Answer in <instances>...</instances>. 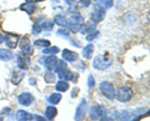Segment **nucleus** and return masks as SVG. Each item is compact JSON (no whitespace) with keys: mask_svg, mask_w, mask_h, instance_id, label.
Returning <instances> with one entry per match:
<instances>
[{"mask_svg":"<svg viewBox=\"0 0 150 121\" xmlns=\"http://www.w3.org/2000/svg\"><path fill=\"white\" fill-rule=\"evenodd\" d=\"M23 77H24V70H15L13 72V77H11V81L13 84H15V85H18L19 82H20L23 80Z\"/></svg>","mask_w":150,"mask_h":121,"instance_id":"a211bd4d","label":"nucleus"},{"mask_svg":"<svg viewBox=\"0 0 150 121\" xmlns=\"http://www.w3.org/2000/svg\"><path fill=\"white\" fill-rule=\"evenodd\" d=\"M30 84H31V85H34V84H35V81H34V79H30Z\"/></svg>","mask_w":150,"mask_h":121,"instance_id":"58836bf2","label":"nucleus"},{"mask_svg":"<svg viewBox=\"0 0 150 121\" xmlns=\"http://www.w3.org/2000/svg\"><path fill=\"white\" fill-rule=\"evenodd\" d=\"M56 114H58V110H56L55 106H48V108L45 109V117L48 120H53Z\"/></svg>","mask_w":150,"mask_h":121,"instance_id":"dca6fc26","label":"nucleus"},{"mask_svg":"<svg viewBox=\"0 0 150 121\" xmlns=\"http://www.w3.org/2000/svg\"><path fill=\"white\" fill-rule=\"evenodd\" d=\"M43 53L44 54H48V55L58 54L59 53V48H58V46H48V48H44Z\"/></svg>","mask_w":150,"mask_h":121,"instance_id":"bb28decb","label":"nucleus"},{"mask_svg":"<svg viewBox=\"0 0 150 121\" xmlns=\"http://www.w3.org/2000/svg\"><path fill=\"white\" fill-rule=\"evenodd\" d=\"M16 64H18V66L20 70H26L28 68H29V56L25 54H19L16 55Z\"/></svg>","mask_w":150,"mask_h":121,"instance_id":"1a4fd4ad","label":"nucleus"},{"mask_svg":"<svg viewBox=\"0 0 150 121\" xmlns=\"http://www.w3.org/2000/svg\"><path fill=\"white\" fill-rule=\"evenodd\" d=\"M18 39H19L18 35H15V34H8L5 36V44L10 49H14V48H16V45H18Z\"/></svg>","mask_w":150,"mask_h":121,"instance_id":"f8f14e48","label":"nucleus"},{"mask_svg":"<svg viewBox=\"0 0 150 121\" xmlns=\"http://www.w3.org/2000/svg\"><path fill=\"white\" fill-rule=\"evenodd\" d=\"M94 85H95V81H94V79H93L91 75H89V77H88V86L89 87H93Z\"/></svg>","mask_w":150,"mask_h":121,"instance_id":"473e14b6","label":"nucleus"},{"mask_svg":"<svg viewBox=\"0 0 150 121\" xmlns=\"http://www.w3.org/2000/svg\"><path fill=\"white\" fill-rule=\"evenodd\" d=\"M18 101H19V104L23 105V106H29L33 104L34 97H33V95L29 94V92H23V94H20L18 96Z\"/></svg>","mask_w":150,"mask_h":121,"instance_id":"9d476101","label":"nucleus"},{"mask_svg":"<svg viewBox=\"0 0 150 121\" xmlns=\"http://www.w3.org/2000/svg\"><path fill=\"white\" fill-rule=\"evenodd\" d=\"M104 114H105V109L101 108V106H99V105H93L90 108V117L93 120L104 119Z\"/></svg>","mask_w":150,"mask_h":121,"instance_id":"423d86ee","label":"nucleus"},{"mask_svg":"<svg viewBox=\"0 0 150 121\" xmlns=\"http://www.w3.org/2000/svg\"><path fill=\"white\" fill-rule=\"evenodd\" d=\"M56 34L60 36H64V38H69V30H64V29H59L56 31Z\"/></svg>","mask_w":150,"mask_h":121,"instance_id":"c756f323","label":"nucleus"},{"mask_svg":"<svg viewBox=\"0 0 150 121\" xmlns=\"http://www.w3.org/2000/svg\"><path fill=\"white\" fill-rule=\"evenodd\" d=\"M104 16H105V8H103L100 5H98L96 4V6L94 8V11H93V21L94 23H99L103 19H104Z\"/></svg>","mask_w":150,"mask_h":121,"instance_id":"6e6552de","label":"nucleus"},{"mask_svg":"<svg viewBox=\"0 0 150 121\" xmlns=\"http://www.w3.org/2000/svg\"><path fill=\"white\" fill-rule=\"evenodd\" d=\"M54 23L56 25H59V26H65L67 27L68 25V19L65 18V15H62V14H59V15H56L54 18Z\"/></svg>","mask_w":150,"mask_h":121,"instance_id":"6ab92c4d","label":"nucleus"},{"mask_svg":"<svg viewBox=\"0 0 150 121\" xmlns=\"http://www.w3.org/2000/svg\"><path fill=\"white\" fill-rule=\"evenodd\" d=\"M64 69H67V63H65V60H58V65H56L55 68V72H60Z\"/></svg>","mask_w":150,"mask_h":121,"instance_id":"c85d7f7f","label":"nucleus"},{"mask_svg":"<svg viewBox=\"0 0 150 121\" xmlns=\"http://www.w3.org/2000/svg\"><path fill=\"white\" fill-rule=\"evenodd\" d=\"M79 1H80V4H81V6H84V8H88L89 5H90L91 0H79Z\"/></svg>","mask_w":150,"mask_h":121,"instance_id":"72a5a7b5","label":"nucleus"},{"mask_svg":"<svg viewBox=\"0 0 150 121\" xmlns=\"http://www.w3.org/2000/svg\"><path fill=\"white\" fill-rule=\"evenodd\" d=\"M41 32V29H40V25H38L35 24L34 26H33V34L34 35H38V34H40Z\"/></svg>","mask_w":150,"mask_h":121,"instance_id":"7c9ffc66","label":"nucleus"},{"mask_svg":"<svg viewBox=\"0 0 150 121\" xmlns=\"http://www.w3.org/2000/svg\"><path fill=\"white\" fill-rule=\"evenodd\" d=\"M34 119V115L26 113L25 110H19L16 111V120L18 121H30Z\"/></svg>","mask_w":150,"mask_h":121,"instance_id":"ddd939ff","label":"nucleus"},{"mask_svg":"<svg viewBox=\"0 0 150 121\" xmlns=\"http://www.w3.org/2000/svg\"><path fill=\"white\" fill-rule=\"evenodd\" d=\"M55 89L58 91H60V92H65V91L69 90V84L67 81H64V80H59L55 85Z\"/></svg>","mask_w":150,"mask_h":121,"instance_id":"412c9836","label":"nucleus"},{"mask_svg":"<svg viewBox=\"0 0 150 121\" xmlns=\"http://www.w3.org/2000/svg\"><path fill=\"white\" fill-rule=\"evenodd\" d=\"M34 1H43V0H26V3H34Z\"/></svg>","mask_w":150,"mask_h":121,"instance_id":"4c0bfd02","label":"nucleus"},{"mask_svg":"<svg viewBox=\"0 0 150 121\" xmlns=\"http://www.w3.org/2000/svg\"><path fill=\"white\" fill-rule=\"evenodd\" d=\"M39 60H40V63L43 64L49 71H53V70H55L56 65H58V60H59V59H56L54 55H49V56L41 58V59H39Z\"/></svg>","mask_w":150,"mask_h":121,"instance_id":"39448f33","label":"nucleus"},{"mask_svg":"<svg viewBox=\"0 0 150 121\" xmlns=\"http://www.w3.org/2000/svg\"><path fill=\"white\" fill-rule=\"evenodd\" d=\"M53 26H54V24H53L51 21L44 20V21L40 24V29H41V30H53Z\"/></svg>","mask_w":150,"mask_h":121,"instance_id":"cd10ccee","label":"nucleus"},{"mask_svg":"<svg viewBox=\"0 0 150 121\" xmlns=\"http://www.w3.org/2000/svg\"><path fill=\"white\" fill-rule=\"evenodd\" d=\"M68 11H69V13H76V11H78V6L75 5V4H73V5H70V6H69Z\"/></svg>","mask_w":150,"mask_h":121,"instance_id":"f704fd0d","label":"nucleus"},{"mask_svg":"<svg viewBox=\"0 0 150 121\" xmlns=\"http://www.w3.org/2000/svg\"><path fill=\"white\" fill-rule=\"evenodd\" d=\"M93 31H95V23H91V24L86 25L85 27H81V34H84V35H88Z\"/></svg>","mask_w":150,"mask_h":121,"instance_id":"393cba45","label":"nucleus"},{"mask_svg":"<svg viewBox=\"0 0 150 121\" xmlns=\"http://www.w3.org/2000/svg\"><path fill=\"white\" fill-rule=\"evenodd\" d=\"M86 110H88V104H86L85 100H83L80 104L78 105L76 110H75V121H81L84 117H85Z\"/></svg>","mask_w":150,"mask_h":121,"instance_id":"0eeeda50","label":"nucleus"},{"mask_svg":"<svg viewBox=\"0 0 150 121\" xmlns=\"http://www.w3.org/2000/svg\"><path fill=\"white\" fill-rule=\"evenodd\" d=\"M84 24V18L80 15V14L75 13L70 16V19L68 20V25H67V29L73 31V32H76L79 30H81Z\"/></svg>","mask_w":150,"mask_h":121,"instance_id":"f257e3e1","label":"nucleus"},{"mask_svg":"<svg viewBox=\"0 0 150 121\" xmlns=\"http://www.w3.org/2000/svg\"><path fill=\"white\" fill-rule=\"evenodd\" d=\"M98 36V32L96 31H93L91 34H88L86 35V40H89V41H91V40H94Z\"/></svg>","mask_w":150,"mask_h":121,"instance_id":"2f4dec72","label":"nucleus"},{"mask_svg":"<svg viewBox=\"0 0 150 121\" xmlns=\"http://www.w3.org/2000/svg\"><path fill=\"white\" fill-rule=\"evenodd\" d=\"M112 64V59H108L105 56H98L94 59L93 61V66L96 69V70H105V69H108L109 66H111Z\"/></svg>","mask_w":150,"mask_h":121,"instance_id":"7ed1b4c3","label":"nucleus"},{"mask_svg":"<svg viewBox=\"0 0 150 121\" xmlns=\"http://www.w3.org/2000/svg\"><path fill=\"white\" fill-rule=\"evenodd\" d=\"M20 49H21V53L23 54H25V55H29L33 53V50H31V46H30V41L28 38H23L20 40Z\"/></svg>","mask_w":150,"mask_h":121,"instance_id":"9b49d317","label":"nucleus"},{"mask_svg":"<svg viewBox=\"0 0 150 121\" xmlns=\"http://www.w3.org/2000/svg\"><path fill=\"white\" fill-rule=\"evenodd\" d=\"M100 91L101 94L104 95L106 99L109 100H114L115 99V89H114V85L109 81H103L100 84Z\"/></svg>","mask_w":150,"mask_h":121,"instance_id":"f03ea898","label":"nucleus"},{"mask_svg":"<svg viewBox=\"0 0 150 121\" xmlns=\"http://www.w3.org/2000/svg\"><path fill=\"white\" fill-rule=\"evenodd\" d=\"M34 45L39 46V48H48V46H50V43L49 40H45V39H38L34 41Z\"/></svg>","mask_w":150,"mask_h":121,"instance_id":"a878e982","label":"nucleus"},{"mask_svg":"<svg viewBox=\"0 0 150 121\" xmlns=\"http://www.w3.org/2000/svg\"><path fill=\"white\" fill-rule=\"evenodd\" d=\"M13 56H14L13 51L5 50V49H0V60H1V61H9Z\"/></svg>","mask_w":150,"mask_h":121,"instance_id":"f3484780","label":"nucleus"},{"mask_svg":"<svg viewBox=\"0 0 150 121\" xmlns=\"http://www.w3.org/2000/svg\"><path fill=\"white\" fill-rule=\"evenodd\" d=\"M58 76L60 80H64V81H69V80H73L74 81V74L68 70V69H64V70H62L60 72H58Z\"/></svg>","mask_w":150,"mask_h":121,"instance_id":"2eb2a0df","label":"nucleus"},{"mask_svg":"<svg viewBox=\"0 0 150 121\" xmlns=\"http://www.w3.org/2000/svg\"><path fill=\"white\" fill-rule=\"evenodd\" d=\"M105 121H111V120H105Z\"/></svg>","mask_w":150,"mask_h":121,"instance_id":"79ce46f5","label":"nucleus"},{"mask_svg":"<svg viewBox=\"0 0 150 121\" xmlns=\"http://www.w3.org/2000/svg\"><path fill=\"white\" fill-rule=\"evenodd\" d=\"M53 1H59V0H53Z\"/></svg>","mask_w":150,"mask_h":121,"instance_id":"ea45409f","label":"nucleus"},{"mask_svg":"<svg viewBox=\"0 0 150 121\" xmlns=\"http://www.w3.org/2000/svg\"><path fill=\"white\" fill-rule=\"evenodd\" d=\"M60 100H62V95H60L59 92H54V94H51L48 97V102H50V104H53V105L59 104Z\"/></svg>","mask_w":150,"mask_h":121,"instance_id":"4be33fe9","label":"nucleus"},{"mask_svg":"<svg viewBox=\"0 0 150 121\" xmlns=\"http://www.w3.org/2000/svg\"><path fill=\"white\" fill-rule=\"evenodd\" d=\"M63 58H64V60H67V61L73 63V61H76L78 60V54L69 49H65V50H63Z\"/></svg>","mask_w":150,"mask_h":121,"instance_id":"4468645a","label":"nucleus"},{"mask_svg":"<svg viewBox=\"0 0 150 121\" xmlns=\"http://www.w3.org/2000/svg\"><path fill=\"white\" fill-rule=\"evenodd\" d=\"M65 1H67L69 5H73V4H75V3L78 1V0H65Z\"/></svg>","mask_w":150,"mask_h":121,"instance_id":"e433bc0d","label":"nucleus"},{"mask_svg":"<svg viewBox=\"0 0 150 121\" xmlns=\"http://www.w3.org/2000/svg\"><path fill=\"white\" fill-rule=\"evenodd\" d=\"M115 95H116V99L120 102H126V101H130L131 97L134 96V91L131 90L130 87L124 86V87H121V89H119Z\"/></svg>","mask_w":150,"mask_h":121,"instance_id":"20e7f679","label":"nucleus"},{"mask_svg":"<svg viewBox=\"0 0 150 121\" xmlns=\"http://www.w3.org/2000/svg\"><path fill=\"white\" fill-rule=\"evenodd\" d=\"M21 10H24L26 11L28 14H33L35 11V5L33 3H25V4H23V5L20 6Z\"/></svg>","mask_w":150,"mask_h":121,"instance_id":"5701e85b","label":"nucleus"},{"mask_svg":"<svg viewBox=\"0 0 150 121\" xmlns=\"http://www.w3.org/2000/svg\"><path fill=\"white\" fill-rule=\"evenodd\" d=\"M0 121H3V119H1V117H0Z\"/></svg>","mask_w":150,"mask_h":121,"instance_id":"a19ab883","label":"nucleus"},{"mask_svg":"<svg viewBox=\"0 0 150 121\" xmlns=\"http://www.w3.org/2000/svg\"><path fill=\"white\" fill-rule=\"evenodd\" d=\"M93 51H94V45L93 44H89V45H86L85 48L83 49V56L85 58V59H91V56H93Z\"/></svg>","mask_w":150,"mask_h":121,"instance_id":"aec40b11","label":"nucleus"},{"mask_svg":"<svg viewBox=\"0 0 150 121\" xmlns=\"http://www.w3.org/2000/svg\"><path fill=\"white\" fill-rule=\"evenodd\" d=\"M34 117H35V121H45V117H43V116L36 115V116H34Z\"/></svg>","mask_w":150,"mask_h":121,"instance_id":"c9c22d12","label":"nucleus"},{"mask_svg":"<svg viewBox=\"0 0 150 121\" xmlns=\"http://www.w3.org/2000/svg\"><path fill=\"white\" fill-rule=\"evenodd\" d=\"M44 80H45V82H48V84H53L56 80V76H55V74L53 71H46L45 75H44Z\"/></svg>","mask_w":150,"mask_h":121,"instance_id":"b1692460","label":"nucleus"}]
</instances>
